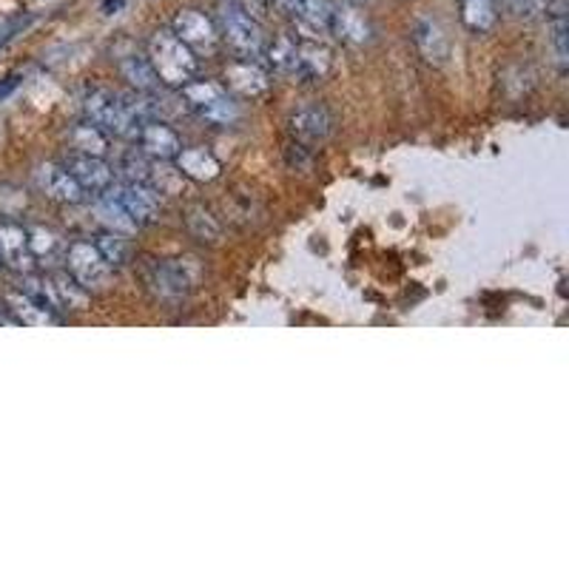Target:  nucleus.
Masks as SVG:
<instances>
[{"label": "nucleus", "mask_w": 569, "mask_h": 569, "mask_svg": "<svg viewBox=\"0 0 569 569\" xmlns=\"http://www.w3.org/2000/svg\"><path fill=\"white\" fill-rule=\"evenodd\" d=\"M83 114L89 123L103 129L109 137H132L143 120V103H134L132 98L114 94L109 89H86L83 94Z\"/></svg>", "instance_id": "obj_1"}, {"label": "nucleus", "mask_w": 569, "mask_h": 569, "mask_svg": "<svg viewBox=\"0 0 569 569\" xmlns=\"http://www.w3.org/2000/svg\"><path fill=\"white\" fill-rule=\"evenodd\" d=\"M148 63L154 66L160 83L166 86H177L182 89L186 83H191L200 71V63H197V55L188 49L186 43L174 32H157V35L148 41Z\"/></svg>", "instance_id": "obj_2"}, {"label": "nucleus", "mask_w": 569, "mask_h": 569, "mask_svg": "<svg viewBox=\"0 0 569 569\" xmlns=\"http://www.w3.org/2000/svg\"><path fill=\"white\" fill-rule=\"evenodd\" d=\"M216 32L228 43L236 60H254L265 55V32L257 18H250L245 9H239L234 0H223L216 9Z\"/></svg>", "instance_id": "obj_3"}, {"label": "nucleus", "mask_w": 569, "mask_h": 569, "mask_svg": "<svg viewBox=\"0 0 569 569\" xmlns=\"http://www.w3.org/2000/svg\"><path fill=\"white\" fill-rule=\"evenodd\" d=\"M182 100L191 112L200 120L220 129H228L239 120V105L234 103L228 91L216 83H205V80H191L182 86Z\"/></svg>", "instance_id": "obj_4"}, {"label": "nucleus", "mask_w": 569, "mask_h": 569, "mask_svg": "<svg viewBox=\"0 0 569 569\" xmlns=\"http://www.w3.org/2000/svg\"><path fill=\"white\" fill-rule=\"evenodd\" d=\"M23 291L43 299L55 311H86L89 305V291L69 271H49L37 279H26Z\"/></svg>", "instance_id": "obj_5"}, {"label": "nucleus", "mask_w": 569, "mask_h": 569, "mask_svg": "<svg viewBox=\"0 0 569 569\" xmlns=\"http://www.w3.org/2000/svg\"><path fill=\"white\" fill-rule=\"evenodd\" d=\"M66 268H69L71 277L83 284L86 291H103L109 279H112V268L103 259L94 243H86V239H77L66 248V257H63Z\"/></svg>", "instance_id": "obj_6"}, {"label": "nucleus", "mask_w": 569, "mask_h": 569, "mask_svg": "<svg viewBox=\"0 0 569 569\" xmlns=\"http://www.w3.org/2000/svg\"><path fill=\"white\" fill-rule=\"evenodd\" d=\"M146 282L154 297L177 305L194 288V274H191V265L182 259H160V263L148 265Z\"/></svg>", "instance_id": "obj_7"}, {"label": "nucleus", "mask_w": 569, "mask_h": 569, "mask_svg": "<svg viewBox=\"0 0 569 569\" xmlns=\"http://www.w3.org/2000/svg\"><path fill=\"white\" fill-rule=\"evenodd\" d=\"M114 200L120 202L125 209V214L132 216L137 225H148L160 216V191L152 182H134V180H123V182H112L105 188Z\"/></svg>", "instance_id": "obj_8"}, {"label": "nucleus", "mask_w": 569, "mask_h": 569, "mask_svg": "<svg viewBox=\"0 0 569 569\" xmlns=\"http://www.w3.org/2000/svg\"><path fill=\"white\" fill-rule=\"evenodd\" d=\"M274 7L297 23L302 37H320L331 32V0H274Z\"/></svg>", "instance_id": "obj_9"}, {"label": "nucleus", "mask_w": 569, "mask_h": 569, "mask_svg": "<svg viewBox=\"0 0 569 569\" xmlns=\"http://www.w3.org/2000/svg\"><path fill=\"white\" fill-rule=\"evenodd\" d=\"M171 32L186 43L191 52H214L220 46V32L209 14L197 12V9H180L174 14Z\"/></svg>", "instance_id": "obj_10"}, {"label": "nucleus", "mask_w": 569, "mask_h": 569, "mask_svg": "<svg viewBox=\"0 0 569 569\" xmlns=\"http://www.w3.org/2000/svg\"><path fill=\"white\" fill-rule=\"evenodd\" d=\"M331 129H334V118L322 103L302 105L288 120V132H291L293 143L308 148L322 146L327 137H331Z\"/></svg>", "instance_id": "obj_11"}, {"label": "nucleus", "mask_w": 569, "mask_h": 569, "mask_svg": "<svg viewBox=\"0 0 569 569\" xmlns=\"http://www.w3.org/2000/svg\"><path fill=\"white\" fill-rule=\"evenodd\" d=\"M63 168L77 180L86 194H100L114 182V171L103 163V157H89V154H69L63 160Z\"/></svg>", "instance_id": "obj_12"}, {"label": "nucleus", "mask_w": 569, "mask_h": 569, "mask_svg": "<svg viewBox=\"0 0 569 569\" xmlns=\"http://www.w3.org/2000/svg\"><path fill=\"white\" fill-rule=\"evenodd\" d=\"M35 180L43 194L55 202H63V205H77L86 197L83 188L77 186V180L63 168V163H46V166H41L35 174Z\"/></svg>", "instance_id": "obj_13"}, {"label": "nucleus", "mask_w": 569, "mask_h": 569, "mask_svg": "<svg viewBox=\"0 0 569 569\" xmlns=\"http://www.w3.org/2000/svg\"><path fill=\"white\" fill-rule=\"evenodd\" d=\"M134 140H137L140 154H146L152 160H174L182 148L177 132L168 129L166 123H160V120H148V123L140 125Z\"/></svg>", "instance_id": "obj_14"}, {"label": "nucleus", "mask_w": 569, "mask_h": 569, "mask_svg": "<svg viewBox=\"0 0 569 569\" xmlns=\"http://www.w3.org/2000/svg\"><path fill=\"white\" fill-rule=\"evenodd\" d=\"M331 71V52L316 37H299L297 63H293V80L299 83H316Z\"/></svg>", "instance_id": "obj_15"}, {"label": "nucleus", "mask_w": 569, "mask_h": 569, "mask_svg": "<svg viewBox=\"0 0 569 569\" xmlns=\"http://www.w3.org/2000/svg\"><path fill=\"white\" fill-rule=\"evenodd\" d=\"M0 263L9 265L18 274L32 271L35 259H32V250H29V236L23 225L0 220Z\"/></svg>", "instance_id": "obj_16"}, {"label": "nucleus", "mask_w": 569, "mask_h": 569, "mask_svg": "<svg viewBox=\"0 0 569 569\" xmlns=\"http://www.w3.org/2000/svg\"><path fill=\"white\" fill-rule=\"evenodd\" d=\"M225 86L234 91L236 98L257 100L268 91L271 80H268V75L254 60H236L225 69Z\"/></svg>", "instance_id": "obj_17"}, {"label": "nucleus", "mask_w": 569, "mask_h": 569, "mask_svg": "<svg viewBox=\"0 0 569 569\" xmlns=\"http://www.w3.org/2000/svg\"><path fill=\"white\" fill-rule=\"evenodd\" d=\"M331 32L345 43H354V46H365L373 37V26L354 3H342V7L331 9Z\"/></svg>", "instance_id": "obj_18"}, {"label": "nucleus", "mask_w": 569, "mask_h": 569, "mask_svg": "<svg viewBox=\"0 0 569 569\" xmlns=\"http://www.w3.org/2000/svg\"><path fill=\"white\" fill-rule=\"evenodd\" d=\"M7 311L18 325H57L60 316H57L55 308H49L43 299L32 297L29 291H18L7 299Z\"/></svg>", "instance_id": "obj_19"}, {"label": "nucleus", "mask_w": 569, "mask_h": 569, "mask_svg": "<svg viewBox=\"0 0 569 569\" xmlns=\"http://www.w3.org/2000/svg\"><path fill=\"white\" fill-rule=\"evenodd\" d=\"M413 43L419 46L424 60L431 63H445L447 55H450V43H447L445 29L438 26V21L427 18V14L413 23Z\"/></svg>", "instance_id": "obj_20"}, {"label": "nucleus", "mask_w": 569, "mask_h": 569, "mask_svg": "<svg viewBox=\"0 0 569 569\" xmlns=\"http://www.w3.org/2000/svg\"><path fill=\"white\" fill-rule=\"evenodd\" d=\"M182 177L197 182H211L220 177V160L209 148H180V154L174 157Z\"/></svg>", "instance_id": "obj_21"}, {"label": "nucleus", "mask_w": 569, "mask_h": 569, "mask_svg": "<svg viewBox=\"0 0 569 569\" xmlns=\"http://www.w3.org/2000/svg\"><path fill=\"white\" fill-rule=\"evenodd\" d=\"M120 75H123V80H129V86L137 89L140 94H157V89L163 86L157 71H154V66L148 63V57H123V60H120Z\"/></svg>", "instance_id": "obj_22"}, {"label": "nucleus", "mask_w": 569, "mask_h": 569, "mask_svg": "<svg viewBox=\"0 0 569 569\" xmlns=\"http://www.w3.org/2000/svg\"><path fill=\"white\" fill-rule=\"evenodd\" d=\"M26 236H29V250H32V259H35V263L55 265L66 257V245H63V239L55 234V231L37 225V228H29Z\"/></svg>", "instance_id": "obj_23"}, {"label": "nucleus", "mask_w": 569, "mask_h": 569, "mask_svg": "<svg viewBox=\"0 0 569 569\" xmlns=\"http://www.w3.org/2000/svg\"><path fill=\"white\" fill-rule=\"evenodd\" d=\"M71 154H89V157H105L109 152V134L98 129L94 123H80L69 132Z\"/></svg>", "instance_id": "obj_24"}, {"label": "nucleus", "mask_w": 569, "mask_h": 569, "mask_svg": "<svg viewBox=\"0 0 569 569\" xmlns=\"http://www.w3.org/2000/svg\"><path fill=\"white\" fill-rule=\"evenodd\" d=\"M94 211H98V216L103 220L105 225L112 231H118V234H134V231L140 228L137 223H134L132 216L125 214V209L120 205L118 200H114L109 191H100V194H94Z\"/></svg>", "instance_id": "obj_25"}, {"label": "nucleus", "mask_w": 569, "mask_h": 569, "mask_svg": "<svg viewBox=\"0 0 569 569\" xmlns=\"http://www.w3.org/2000/svg\"><path fill=\"white\" fill-rule=\"evenodd\" d=\"M461 3V21L470 32L484 35L495 26V3L493 0H458Z\"/></svg>", "instance_id": "obj_26"}, {"label": "nucleus", "mask_w": 569, "mask_h": 569, "mask_svg": "<svg viewBox=\"0 0 569 569\" xmlns=\"http://www.w3.org/2000/svg\"><path fill=\"white\" fill-rule=\"evenodd\" d=\"M297 43L299 37L291 35H282L271 43V46H265V55H268V63H271V69L282 77H291L293 75V63H297Z\"/></svg>", "instance_id": "obj_27"}, {"label": "nucleus", "mask_w": 569, "mask_h": 569, "mask_svg": "<svg viewBox=\"0 0 569 569\" xmlns=\"http://www.w3.org/2000/svg\"><path fill=\"white\" fill-rule=\"evenodd\" d=\"M94 248L103 254V259L109 263V268H123L129 259H132V245H129V239H123V236L118 234V231H109V234H100L98 243H94Z\"/></svg>", "instance_id": "obj_28"}, {"label": "nucleus", "mask_w": 569, "mask_h": 569, "mask_svg": "<svg viewBox=\"0 0 569 569\" xmlns=\"http://www.w3.org/2000/svg\"><path fill=\"white\" fill-rule=\"evenodd\" d=\"M188 228H191V234H194L197 239H202V243H216V239L223 236V228L216 223V216H211L205 209L188 211Z\"/></svg>", "instance_id": "obj_29"}, {"label": "nucleus", "mask_w": 569, "mask_h": 569, "mask_svg": "<svg viewBox=\"0 0 569 569\" xmlns=\"http://www.w3.org/2000/svg\"><path fill=\"white\" fill-rule=\"evenodd\" d=\"M553 43H556L561 69H567V21H564V12H558L556 23H553Z\"/></svg>", "instance_id": "obj_30"}, {"label": "nucleus", "mask_w": 569, "mask_h": 569, "mask_svg": "<svg viewBox=\"0 0 569 569\" xmlns=\"http://www.w3.org/2000/svg\"><path fill=\"white\" fill-rule=\"evenodd\" d=\"M32 21H35L32 14H21V18H14V21L3 23V29H0V49H3L9 41H14V37L21 35L23 29H26Z\"/></svg>", "instance_id": "obj_31"}, {"label": "nucleus", "mask_w": 569, "mask_h": 569, "mask_svg": "<svg viewBox=\"0 0 569 569\" xmlns=\"http://www.w3.org/2000/svg\"><path fill=\"white\" fill-rule=\"evenodd\" d=\"M236 7L239 9H245V12L250 14V18H263L265 12H268V0H234Z\"/></svg>", "instance_id": "obj_32"}, {"label": "nucleus", "mask_w": 569, "mask_h": 569, "mask_svg": "<svg viewBox=\"0 0 569 569\" xmlns=\"http://www.w3.org/2000/svg\"><path fill=\"white\" fill-rule=\"evenodd\" d=\"M542 0H507V9L515 14H533Z\"/></svg>", "instance_id": "obj_33"}, {"label": "nucleus", "mask_w": 569, "mask_h": 569, "mask_svg": "<svg viewBox=\"0 0 569 569\" xmlns=\"http://www.w3.org/2000/svg\"><path fill=\"white\" fill-rule=\"evenodd\" d=\"M21 86V75H9L3 83H0V100H7L14 89Z\"/></svg>", "instance_id": "obj_34"}, {"label": "nucleus", "mask_w": 569, "mask_h": 569, "mask_svg": "<svg viewBox=\"0 0 569 569\" xmlns=\"http://www.w3.org/2000/svg\"><path fill=\"white\" fill-rule=\"evenodd\" d=\"M123 3H125V0H103V12L105 14L120 12V9H123Z\"/></svg>", "instance_id": "obj_35"}, {"label": "nucleus", "mask_w": 569, "mask_h": 569, "mask_svg": "<svg viewBox=\"0 0 569 569\" xmlns=\"http://www.w3.org/2000/svg\"><path fill=\"white\" fill-rule=\"evenodd\" d=\"M0 325H14V320H12V316H9L7 305H0Z\"/></svg>", "instance_id": "obj_36"}, {"label": "nucleus", "mask_w": 569, "mask_h": 569, "mask_svg": "<svg viewBox=\"0 0 569 569\" xmlns=\"http://www.w3.org/2000/svg\"><path fill=\"white\" fill-rule=\"evenodd\" d=\"M347 3H365V0H347Z\"/></svg>", "instance_id": "obj_37"}, {"label": "nucleus", "mask_w": 569, "mask_h": 569, "mask_svg": "<svg viewBox=\"0 0 569 569\" xmlns=\"http://www.w3.org/2000/svg\"><path fill=\"white\" fill-rule=\"evenodd\" d=\"M0 268H3V263H0Z\"/></svg>", "instance_id": "obj_38"}]
</instances>
